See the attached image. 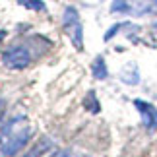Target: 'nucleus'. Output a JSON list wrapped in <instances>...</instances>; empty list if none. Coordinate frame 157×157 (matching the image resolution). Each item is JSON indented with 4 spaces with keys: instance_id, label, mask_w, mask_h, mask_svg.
Masks as SVG:
<instances>
[{
    "instance_id": "obj_1",
    "label": "nucleus",
    "mask_w": 157,
    "mask_h": 157,
    "mask_svg": "<svg viewBox=\"0 0 157 157\" xmlns=\"http://www.w3.org/2000/svg\"><path fill=\"white\" fill-rule=\"evenodd\" d=\"M31 138V124L27 117L16 114L8 118L2 128V138H0V155L2 157H14L27 146Z\"/></svg>"
},
{
    "instance_id": "obj_2",
    "label": "nucleus",
    "mask_w": 157,
    "mask_h": 157,
    "mask_svg": "<svg viewBox=\"0 0 157 157\" xmlns=\"http://www.w3.org/2000/svg\"><path fill=\"white\" fill-rule=\"evenodd\" d=\"M62 25H64V31L68 33L72 45H74L78 51H82L83 49V27H82V21H80V14H78V10L74 6L64 8Z\"/></svg>"
},
{
    "instance_id": "obj_3",
    "label": "nucleus",
    "mask_w": 157,
    "mask_h": 157,
    "mask_svg": "<svg viewBox=\"0 0 157 157\" xmlns=\"http://www.w3.org/2000/svg\"><path fill=\"white\" fill-rule=\"evenodd\" d=\"M33 54L25 45H17V47H10L8 51L2 52V64L8 70H25L31 64Z\"/></svg>"
},
{
    "instance_id": "obj_4",
    "label": "nucleus",
    "mask_w": 157,
    "mask_h": 157,
    "mask_svg": "<svg viewBox=\"0 0 157 157\" xmlns=\"http://www.w3.org/2000/svg\"><path fill=\"white\" fill-rule=\"evenodd\" d=\"M132 103H134V107L138 109V113H140L142 124L146 126L149 132L157 130V109H155V105L147 103V101H142V99H134Z\"/></svg>"
},
{
    "instance_id": "obj_5",
    "label": "nucleus",
    "mask_w": 157,
    "mask_h": 157,
    "mask_svg": "<svg viewBox=\"0 0 157 157\" xmlns=\"http://www.w3.org/2000/svg\"><path fill=\"white\" fill-rule=\"evenodd\" d=\"M118 78L126 83V86H136V83L140 82V72H138V66L134 62H128L122 70H120Z\"/></svg>"
},
{
    "instance_id": "obj_6",
    "label": "nucleus",
    "mask_w": 157,
    "mask_h": 157,
    "mask_svg": "<svg viewBox=\"0 0 157 157\" xmlns=\"http://www.w3.org/2000/svg\"><path fill=\"white\" fill-rule=\"evenodd\" d=\"M91 74H93L95 80H107L109 70H107V62H105L103 56H97L91 62Z\"/></svg>"
},
{
    "instance_id": "obj_7",
    "label": "nucleus",
    "mask_w": 157,
    "mask_h": 157,
    "mask_svg": "<svg viewBox=\"0 0 157 157\" xmlns=\"http://www.w3.org/2000/svg\"><path fill=\"white\" fill-rule=\"evenodd\" d=\"M83 107H86L89 113H93V114L101 111L99 101H97V97H95V91H89V93L86 95V99H83Z\"/></svg>"
},
{
    "instance_id": "obj_8",
    "label": "nucleus",
    "mask_w": 157,
    "mask_h": 157,
    "mask_svg": "<svg viewBox=\"0 0 157 157\" xmlns=\"http://www.w3.org/2000/svg\"><path fill=\"white\" fill-rule=\"evenodd\" d=\"M17 4L23 6L25 10H31V12H45L43 0H17Z\"/></svg>"
},
{
    "instance_id": "obj_9",
    "label": "nucleus",
    "mask_w": 157,
    "mask_h": 157,
    "mask_svg": "<svg viewBox=\"0 0 157 157\" xmlns=\"http://www.w3.org/2000/svg\"><path fill=\"white\" fill-rule=\"evenodd\" d=\"M132 10V4L126 2V0H113L111 4V12H114V14H130Z\"/></svg>"
},
{
    "instance_id": "obj_10",
    "label": "nucleus",
    "mask_w": 157,
    "mask_h": 157,
    "mask_svg": "<svg viewBox=\"0 0 157 157\" xmlns=\"http://www.w3.org/2000/svg\"><path fill=\"white\" fill-rule=\"evenodd\" d=\"M122 27H124V23H114V25H113V27L105 33V41H111V39H113V37H114V35H117Z\"/></svg>"
},
{
    "instance_id": "obj_11",
    "label": "nucleus",
    "mask_w": 157,
    "mask_h": 157,
    "mask_svg": "<svg viewBox=\"0 0 157 157\" xmlns=\"http://www.w3.org/2000/svg\"><path fill=\"white\" fill-rule=\"evenodd\" d=\"M51 157H70V153H68V151H64V149H60V151H56V153L51 155Z\"/></svg>"
},
{
    "instance_id": "obj_12",
    "label": "nucleus",
    "mask_w": 157,
    "mask_h": 157,
    "mask_svg": "<svg viewBox=\"0 0 157 157\" xmlns=\"http://www.w3.org/2000/svg\"><path fill=\"white\" fill-rule=\"evenodd\" d=\"M155 29H157V21H155Z\"/></svg>"
}]
</instances>
